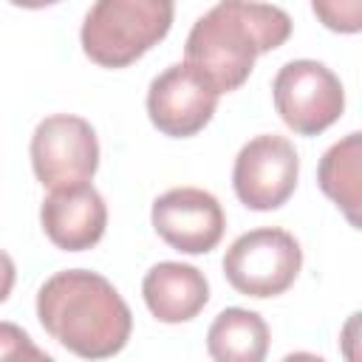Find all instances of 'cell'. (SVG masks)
I'll return each mask as SVG.
<instances>
[{
  "instance_id": "obj_1",
  "label": "cell",
  "mask_w": 362,
  "mask_h": 362,
  "mask_svg": "<svg viewBox=\"0 0 362 362\" xmlns=\"http://www.w3.org/2000/svg\"><path fill=\"white\" fill-rule=\"evenodd\" d=\"M291 37V17L272 3L257 0H218L195 20L184 42V62L195 68L212 90H238L255 59L280 48Z\"/></svg>"
},
{
  "instance_id": "obj_2",
  "label": "cell",
  "mask_w": 362,
  "mask_h": 362,
  "mask_svg": "<svg viewBox=\"0 0 362 362\" xmlns=\"http://www.w3.org/2000/svg\"><path fill=\"white\" fill-rule=\"evenodd\" d=\"M37 317L51 339L82 359L116 356L133 331V314L116 286L88 269L51 274L37 291Z\"/></svg>"
},
{
  "instance_id": "obj_3",
  "label": "cell",
  "mask_w": 362,
  "mask_h": 362,
  "mask_svg": "<svg viewBox=\"0 0 362 362\" xmlns=\"http://www.w3.org/2000/svg\"><path fill=\"white\" fill-rule=\"evenodd\" d=\"M173 17V0H96L85 14L79 42L99 68H127L170 34Z\"/></svg>"
},
{
  "instance_id": "obj_4",
  "label": "cell",
  "mask_w": 362,
  "mask_h": 362,
  "mask_svg": "<svg viewBox=\"0 0 362 362\" xmlns=\"http://www.w3.org/2000/svg\"><path fill=\"white\" fill-rule=\"evenodd\" d=\"M303 269L297 238L277 226H260L232 240L223 255V274L243 297H277L288 291Z\"/></svg>"
},
{
  "instance_id": "obj_5",
  "label": "cell",
  "mask_w": 362,
  "mask_h": 362,
  "mask_svg": "<svg viewBox=\"0 0 362 362\" xmlns=\"http://www.w3.org/2000/svg\"><path fill=\"white\" fill-rule=\"evenodd\" d=\"M274 110L297 136H320L345 110L339 76L317 59H291L272 79Z\"/></svg>"
},
{
  "instance_id": "obj_6",
  "label": "cell",
  "mask_w": 362,
  "mask_h": 362,
  "mask_svg": "<svg viewBox=\"0 0 362 362\" xmlns=\"http://www.w3.org/2000/svg\"><path fill=\"white\" fill-rule=\"evenodd\" d=\"M31 167L42 187H74L93 178L99 167V139L88 119L74 113L45 116L31 133Z\"/></svg>"
},
{
  "instance_id": "obj_7",
  "label": "cell",
  "mask_w": 362,
  "mask_h": 362,
  "mask_svg": "<svg viewBox=\"0 0 362 362\" xmlns=\"http://www.w3.org/2000/svg\"><path fill=\"white\" fill-rule=\"evenodd\" d=\"M300 178V156L294 144L283 136L263 133L249 139L232 167V187L243 206L255 212H269L283 206Z\"/></svg>"
},
{
  "instance_id": "obj_8",
  "label": "cell",
  "mask_w": 362,
  "mask_h": 362,
  "mask_svg": "<svg viewBox=\"0 0 362 362\" xmlns=\"http://www.w3.org/2000/svg\"><path fill=\"white\" fill-rule=\"evenodd\" d=\"M150 221L156 235L181 255L212 252L226 229L218 198L201 187H173L153 201Z\"/></svg>"
},
{
  "instance_id": "obj_9",
  "label": "cell",
  "mask_w": 362,
  "mask_h": 362,
  "mask_svg": "<svg viewBox=\"0 0 362 362\" xmlns=\"http://www.w3.org/2000/svg\"><path fill=\"white\" fill-rule=\"evenodd\" d=\"M218 107L212 85L187 62L164 68L147 88V116L153 127L170 139H189L201 133Z\"/></svg>"
},
{
  "instance_id": "obj_10",
  "label": "cell",
  "mask_w": 362,
  "mask_h": 362,
  "mask_svg": "<svg viewBox=\"0 0 362 362\" xmlns=\"http://www.w3.org/2000/svg\"><path fill=\"white\" fill-rule=\"evenodd\" d=\"M40 223L48 240L62 252L93 249L107 226V204L93 184L57 187L40 206Z\"/></svg>"
},
{
  "instance_id": "obj_11",
  "label": "cell",
  "mask_w": 362,
  "mask_h": 362,
  "mask_svg": "<svg viewBox=\"0 0 362 362\" xmlns=\"http://www.w3.org/2000/svg\"><path fill=\"white\" fill-rule=\"evenodd\" d=\"M141 297L158 322L178 325L195 320L209 303V283L201 269L178 260L156 263L141 280Z\"/></svg>"
},
{
  "instance_id": "obj_12",
  "label": "cell",
  "mask_w": 362,
  "mask_h": 362,
  "mask_svg": "<svg viewBox=\"0 0 362 362\" xmlns=\"http://www.w3.org/2000/svg\"><path fill=\"white\" fill-rule=\"evenodd\" d=\"M320 189L342 209L348 223L359 229V206H362V136L348 133L337 144L325 150L317 167Z\"/></svg>"
},
{
  "instance_id": "obj_13",
  "label": "cell",
  "mask_w": 362,
  "mask_h": 362,
  "mask_svg": "<svg viewBox=\"0 0 362 362\" xmlns=\"http://www.w3.org/2000/svg\"><path fill=\"white\" fill-rule=\"evenodd\" d=\"M206 354L215 362H260L269 354V325L257 311L223 308L206 331Z\"/></svg>"
},
{
  "instance_id": "obj_14",
  "label": "cell",
  "mask_w": 362,
  "mask_h": 362,
  "mask_svg": "<svg viewBox=\"0 0 362 362\" xmlns=\"http://www.w3.org/2000/svg\"><path fill=\"white\" fill-rule=\"evenodd\" d=\"M317 20L337 34H356L362 28V0H311Z\"/></svg>"
},
{
  "instance_id": "obj_15",
  "label": "cell",
  "mask_w": 362,
  "mask_h": 362,
  "mask_svg": "<svg viewBox=\"0 0 362 362\" xmlns=\"http://www.w3.org/2000/svg\"><path fill=\"white\" fill-rule=\"evenodd\" d=\"M0 359H37L51 362V354L34 345V339L14 322H0Z\"/></svg>"
},
{
  "instance_id": "obj_16",
  "label": "cell",
  "mask_w": 362,
  "mask_h": 362,
  "mask_svg": "<svg viewBox=\"0 0 362 362\" xmlns=\"http://www.w3.org/2000/svg\"><path fill=\"white\" fill-rule=\"evenodd\" d=\"M14 280H17V269H14V260L8 252L0 249V303L8 300L11 288H14Z\"/></svg>"
},
{
  "instance_id": "obj_17",
  "label": "cell",
  "mask_w": 362,
  "mask_h": 362,
  "mask_svg": "<svg viewBox=\"0 0 362 362\" xmlns=\"http://www.w3.org/2000/svg\"><path fill=\"white\" fill-rule=\"evenodd\" d=\"M11 6L17 8H45V6H54V3H62V0H8Z\"/></svg>"
}]
</instances>
